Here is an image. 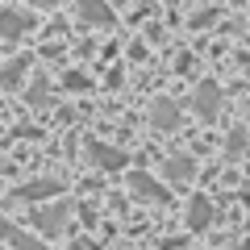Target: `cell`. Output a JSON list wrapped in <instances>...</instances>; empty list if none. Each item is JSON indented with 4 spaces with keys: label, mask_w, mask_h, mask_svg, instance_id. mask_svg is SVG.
<instances>
[{
    "label": "cell",
    "mask_w": 250,
    "mask_h": 250,
    "mask_svg": "<svg viewBox=\"0 0 250 250\" xmlns=\"http://www.w3.org/2000/svg\"><path fill=\"white\" fill-rule=\"evenodd\" d=\"M129 192H134L138 200H146V205H163V200H167V188H163L159 179H150L146 171H134V175H129Z\"/></svg>",
    "instance_id": "obj_4"
},
{
    "label": "cell",
    "mask_w": 250,
    "mask_h": 250,
    "mask_svg": "<svg viewBox=\"0 0 250 250\" xmlns=\"http://www.w3.org/2000/svg\"><path fill=\"white\" fill-rule=\"evenodd\" d=\"M67 88H71V92H88V75H83V71H71V75H67Z\"/></svg>",
    "instance_id": "obj_15"
},
{
    "label": "cell",
    "mask_w": 250,
    "mask_h": 250,
    "mask_svg": "<svg viewBox=\"0 0 250 250\" xmlns=\"http://www.w3.org/2000/svg\"><path fill=\"white\" fill-rule=\"evenodd\" d=\"M88 159H92V167H100V171H121L125 163H129V154L117 150V146H104V142H88Z\"/></svg>",
    "instance_id": "obj_2"
},
{
    "label": "cell",
    "mask_w": 250,
    "mask_h": 250,
    "mask_svg": "<svg viewBox=\"0 0 250 250\" xmlns=\"http://www.w3.org/2000/svg\"><path fill=\"white\" fill-rule=\"evenodd\" d=\"M192 108H196L205 121H213V117L221 113V88H217L213 80H205V83L196 88V96H192Z\"/></svg>",
    "instance_id": "obj_5"
},
{
    "label": "cell",
    "mask_w": 250,
    "mask_h": 250,
    "mask_svg": "<svg viewBox=\"0 0 250 250\" xmlns=\"http://www.w3.org/2000/svg\"><path fill=\"white\" fill-rule=\"evenodd\" d=\"M67 217H71V205H67V200H59V205L34 208V213H29V221H34L38 233H46V238H59V233L67 229Z\"/></svg>",
    "instance_id": "obj_1"
},
{
    "label": "cell",
    "mask_w": 250,
    "mask_h": 250,
    "mask_svg": "<svg viewBox=\"0 0 250 250\" xmlns=\"http://www.w3.org/2000/svg\"><path fill=\"white\" fill-rule=\"evenodd\" d=\"M29 4H34V9H54L59 0H29Z\"/></svg>",
    "instance_id": "obj_16"
},
{
    "label": "cell",
    "mask_w": 250,
    "mask_h": 250,
    "mask_svg": "<svg viewBox=\"0 0 250 250\" xmlns=\"http://www.w3.org/2000/svg\"><path fill=\"white\" fill-rule=\"evenodd\" d=\"M75 9H80L83 25H113V9H108V0H75Z\"/></svg>",
    "instance_id": "obj_7"
},
{
    "label": "cell",
    "mask_w": 250,
    "mask_h": 250,
    "mask_svg": "<svg viewBox=\"0 0 250 250\" xmlns=\"http://www.w3.org/2000/svg\"><path fill=\"white\" fill-rule=\"evenodd\" d=\"M25 71H29V59L21 54V59H13L9 67L0 71V88H17V83H21V75H25Z\"/></svg>",
    "instance_id": "obj_12"
},
{
    "label": "cell",
    "mask_w": 250,
    "mask_h": 250,
    "mask_svg": "<svg viewBox=\"0 0 250 250\" xmlns=\"http://www.w3.org/2000/svg\"><path fill=\"white\" fill-rule=\"evenodd\" d=\"M192 175H196V163H192V159H184V154H179V159H167V179L188 184Z\"/></svg>",
    "instance_id": "obj_11"
},
{
    "label": "cell",
    "mask_w": 250,
    "mask_h": 250,
    "mask_svg": "<svg viewBox=\"0 0 250 250\" xmlns=\"http://www.w3.org/2000/svg\"><path fill=\"white\" fill-rule=\"evenodd\" d=\"M46 196H62V179H34V184H21L13 192V200H21V205H34Z\"/></svg>",
    "instance_id": "obj_3"
},
{
    "label": "cell",
    "mask_w": 250,
    "mask_h": 250,
    "mask_svg": "<svg viewBox=\"0 0 250 250\" xmlns=\"http://www.w3.org/2000/svg\"><path fill=\"white\" fill-rule=\"evenodd\" d=\"M213 225V200L208 196H192L188 200V229H208Z\"/></svg>",
    "instance_id": "obj_10"
},
{
    "label": "cell",
    "mask_w": 250,
    "mask_h": 250,
    "mask_svg": "<svg viewBox=\"0 0 250 250\" xmlns=\"http://www.w3.org/2000/svg\"><path fill=\"white\" fill-rule=\"evenodd\" d=\"M225 154H229V159L246 154V129H229V138H225Z\"/></svg>",
    "instance_id": "obj_14"
},
{
    "label": "cell",
    "mask_w": 250,
    "mask_h": 250,
    "mask_svg": "<svg viewBox=\"0 0 250 250\" xmlns=\"http://www.w3.org/2000/svg\"><path fill=\"white\" fill-rule=\"evenodd\" d=\"M29 25H34V13H21V9H4L0 13V38H9V42L21 38Z\"/></svg>",
    "instance_id": "obj_8"
},
{
    "label": "cell",
    "mask_w": 250,
    "mask_h": 250,
    "mask_svg": "<svg viewBox=\"0 0 250 250\" xmlns=\"http://www.w3.org/2000/svg\"><path fill=\"white\" fill-rule=\"evenodd\" d=\"M0 242H9L13 250H46L42 242L34 238V233H25V229H21V225L4 221V217H0Z\"/></svg>",
    "instance_id": "obj_6"
},
{
    "label": "cell",
    "mask_w": 250,
    "mask_h": 250,
    "mask_svg": "<svg viewBox=\"0 0 250 250\" xmlns=\"http://www.w3.org/2000/svg\"><path fill=\"white\" fill-rule=\"evenodd\" d=\"M25 100H29L34 108H46V104H50V83H46L42 75H38V80L29 83V96H25Z\"/></svg>",
    "instance_id": "obj_13"
},
{
    "label": "cell",
    "mask_w": 250,
    "mask_h": 250,
    "mask_svg": "<svg viewBox=\"0 0 250 250\" xmlns=\"http://www.w3.org/2000/svg\"><path fill=\"white\" fill-rule=\"evenodd\" d=\"M233 4H242V0H233Z\"/></svg>",
    "instance_id": "obj_17"
},
{
    "label": "cell",
    "mask_w": 250,
    "mask_h": 250,
    "mask_svg": "<svg viewBox=\"0 0 250 250\" xmlns=\"http://www.w3.org/2000/svg\"><path fill=\"white\" fill-rule=\"evenodd\" d=\"M150 125H154V129H175V125H179V104L167 100V96H159L150 104Z\"/></svg>",
    "instance_id": "obj_9"
}]
</instances>
